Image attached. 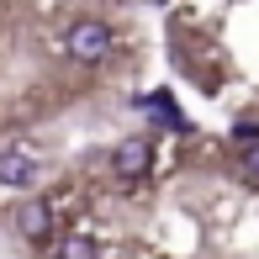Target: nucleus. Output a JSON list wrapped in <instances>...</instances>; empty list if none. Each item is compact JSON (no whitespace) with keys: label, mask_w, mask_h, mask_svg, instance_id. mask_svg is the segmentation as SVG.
Listing matches in <instances>:
<instances>
[{"label":"nucleus","mask_w":259,"mask_h":259,"mask_svg":"<svg viewBox=\"0 0 259 259\" xmlns=\"http://www.w3.org/2000/svg\"><path fill=\"white\" fill-rule=\"evenodd\" d=\"M243 164H249V175H254V180H259V143L249 148V159H243Z\"/></svg>","instance_id":"8"},{"label":"nucleus","mask_w":259,"mask_h":259,"mask_svg":"<svg viewBox=\"0 0 259 259\" xmlns=\"http://www.w3.org/2000/svg\"><path fill=\"white\" fill-rule=\"evenodd\" d=\"M48 228H53V206L42 201V196H37V201H21V206H16V233H21V238H42Z\"/></svg>","instance_id":"4"},{"label":"nucleus","mask_w":259,"mask_h":259,"mask_svg":"<svg viewBox=\"0 0 259 259\" xmlns=\"http://www.w3.org/2000/svg\"><path fill=\"white\" fill-rule=\"evenodd\" d=\"M138 106H143V111H154L159 122H169V127H185V116H180V106H175L169 96H164V90H159V96H143V101H138Z\"/></svg>","instance_id":"5"},{"label":"nucleus","mask_w":259,"mask_h":259,"mask_svg":"<svg viewBox=\"0 0 259 259\" xmlns=\"http://www.w3.org/2000/svg\"><path fill=\"white\" fill-rule=\"evenodd\" d=\"M233 138H238L243 148H254V143H259V122H238V127H233Z\"/></svg>","instance_id":"7"},{"label":"nucleus","mask_w":259,"mask_h":259,"mask_svg":"<svg viewBox=\"0 0 259 259\" xmlns=\"http://www.w3.org/2000/svg\"><path fill=\"white\" fill-rule=\"evenodd\" d=\"M111 164H116V175H122V180H143L148 164H154V148H148L143 138H122V148L111 154Z\"/></svg>","instance_id":"2"},{"label":"nucleus","mask_w":259,"mask_h":259,"mask_svg":"<svg viewBox=\"0 0 259 259\" xmlns=\"http://www.w3.org/2000/svg\"><path fill=\"white\" fill-rule=\"evenodd\" d=\"M64 48H69V58H79V64H101V58L111 53V27H106V21H74Z\"/></svg>","instance_id":"1"},{"label":"nucleus","mask_w":259,"mask_h":259,"mask_svg":"<svg viewBox=\"0 0 259 259\" xmlns=\"http://www.w3.org/2000/svg\"><path fill=\"white\" fill-rule=\"evenodd\" d=\"M58 259H101V249H96L90 238H79V233H74V238L58 243Z\"/></svg>","instance_id":"6"},{"label":"nucleus","mask_w":259,"mask_h":259,"mask_svg":"<svg viewBox=\"0 0 259 259\" xmlns=\"http://www.w3.org/2000/svg\"><path fill=\"white\" fill-rule=\"evenodd\" d=\"M0 185H11V191L37 185V159L21 154V148H6V154H0Z\"/></svg>","instance_id":"3"}]
</instances>
